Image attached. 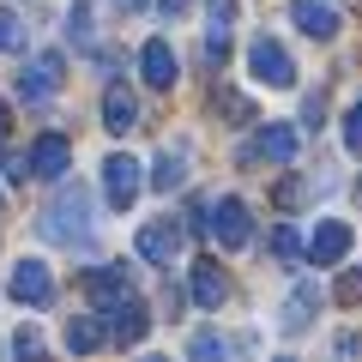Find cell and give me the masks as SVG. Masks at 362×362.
Returning <instances> with one entry per match:
<instances>
[{
  "instance_id": "obj_27",
  "label": "cell",
  "mask_w": 362,
  "mask_h": 362,
  "mask_svg": "<svg viewBox=\"0 0 362 362\" xmlns=\"http://www.w3.org/2000/svg\"><path fill=\"white\" fill-rule=\"evenodd\" d=\"M194 356H223V338H211V332H199V338H194Z\"/></svg>"
},
{
  "instance_id": "obj_28",
  "label": "cell",
  "mask_w": 362,
  "mask_h": 362,
  "mask_svg": "<svg viewBox=\"0 0 362 362\" xmlns=\"http://www.w3.org/2000/svg\"><path fill=\"white\" fill-rule=\"evenodd\" d=\"M187 6H194V0H157V13H163V18H181Z\"/></svg>"
},
{
  "instance_id": "obj_8",
  "label": "cell",
  "mask_w": 362,
  "mask_h": 362,
  "mask_svg": "<svg viewBox=\"0 0 362 362\" xmlns=\"http://www.w3.org/2000/svg\"><path fill=\"white\" fill-rule=\"evenodd\" d=\"M66 163H73V145H66V133H37V145H30V175L61 181Z\"/></svg>"
},
{
  "instance_id": "obj_15",
  "label": "cell",
  "mask_w": 362,
  "mask_h": 362,
  "mask_svg": "<svg viewBox=\"0 0 362 362\" xmlns=\"http://www.w3.org/2000/svg\"><path fill=\"white\" fill-rule=\"evenodd\" d=\"M223 296H230L223 266H218V259H199V266H194V302H199V308H223Z\"/></svg>"
},
{
  "instance_id": "obj_18",
  "label": "cell",
  "mask_w": 362,
  "mask_h": 362,
  "mask_svg": "<svg viewBox=\"0 0 362 362\" xmlns=\"http://www.w3.org/2000/svg\"><path fill=\"white\" fill-rule=\"evenodd\" d=\"M97 344H103V320H97V314H78V320L66 326V350L85 356V350H97Z\"/></svg>"
},
{
  "instance_id": "obj_26",
  "label": "cell",
  "mask_w": 362,
  "mask_h": 362,
  "mask_svg": "<svg viewBox=\"0 0 362 362\" xmlns=\"http://www.w3.org/2000/svg\"><path fill=\"white\" fill-rule=\"evenodd\" d=\"M13 350H18V356H30V350H42V332H37V326H25V332L13 338Z\"/></svg>"
},
{
  "instance_id": "obj_20",
  "label": "cell",
  "mask_w": 362,
  "mask_h": 362,
  "mask_svg": "<svg viewBox=\"0 0 362 362\" xmlns=\"http://www.w3.org/2000/svg\"><path fill=\"white\" fill-rule=\"evenodd\" d=\"M302 254V235L290 230V223H278V230H272V259H296Z\"/></svg>"
},
{
  "instance_id": "obj_10",
  "label": "cell",
  "mask_w": 362,
  "mask_h": 362,
  "mask_svg": "<svg viewBox=\"0 0 362 362\" xmlns=\"http://www.w3.org/2000/svg\"><path fill=\"white\" fill-rule=\"evenodd\" d=\"M13 296L25 302V308H42V302L54 296V278H49L42 259H18V266H13Z\"/></svg>"
},
{
  "instance_id": "obj_30",
  "label": "cell",
  "mask_w": 362,
  "mask_h": 362,
  "mask_svg": "<svg viewBox=\"0 0 362 362\" xmlns=\"http://www.w3.org/2000/svg\"><path fill=\"white\" fill-rule=\"evenodd\" d=\"M0 139H6V103H0Z\"/></svg>"
},
{
  "instance_id": "obj_13",
  "label": "cell",
  "mask_w": 362,
  "mask_h": 362,
  "mask_svg": "<svg viewBox=\"0 0 362 362\" xmlns=\"http://www.w3.org/2000/svg\"><path fill=\"white\" fill-rule=\"evenodd\" d=\"M103 127L109 133H133V127H139V103H133L127 85H109L103 90Z\"/></svg>"
},
{
  "instance_id": "obj_6",
  "label": "cell",
  "mask_w": 362,
  "mask_h": 362,
  "mask_svg": "<svg viewBox=\"0 0 362 362\" xmlns=\"http://www.w3.org/2000/svg\"><path fill=\"white\" fill-rule=\"evenodd\" d=\"M290 157H296V127L272 121V127H259V139L242 151V163H290Z\"/></svg>"
},
{
  "instance_id": "obj_29",
  "label": "cell",
  "mask_w": 362,
  "mask_h": 362,
  "mask_svg": "<svg viewBox=\"0 0 362 362\" xmlns=\"http://www.w3.org/2000/svg\"><path fill=\"white\" fill-rule=\"evenodd\" d=\"M115 6H121V13H139V6H145V0H115Z\"/></svg>"
},
{
  "instance_id": "obj_2",
  "label": "cell",
  "mask_w": 362,
  "mask_h": 362,
  "mask_svg": "<svg viewBox=\"0 0 362 362\" xmlns=\"http://www.w3.org/2000/svg\"><path fill=\"white\" fill-rule=\"evenodd\" d=\"M247 66H254L259 85H296V61H290V49L278 37H254V49H247Z\"/></svg>"
},
{
  "instance_id": "obj_11",
  "label": "cell",
  "mask_w": 362,
  "mask_h": 362,
  "mask_svg": "<svg viewBox=\"0 0 362 362\" xmlns=\"http://www.w3.org/2000/svg\"><path fill=\"white\" fill-rule=\"evenodd\" d=\"M54 85H61V54H37V61L25 66V78H18V90H25L30 103H49Z\"/></svg>"
},
{
  "instance_id": "obj_1",
  "label": "cell",
  "mask_w": 362,
  "mask_h": 362,
  "mask_svg": "<svg viewBox=\"0 0 362 362\" xmlns=\"http://www.w3.org/2000/svg\"><path fill=\"white\" fill-rule=\"evenodd\" d=\"M37 230H42V242H54V247H78L90 235V194L85 187H61V199L42 211Z\"/></svg>"
},
{
  "instance_id": "obj_17",
  "label": "cell",
  "mask_w": 362,
  "mask_h": 362,
  "mask_svg": "<svg viewBox=\"0 0 362 362\" xmlns=\"http://www.w3.org/2000/svg\"><path fill=\"white\" fill-rule=\"evenodd\" d=\"M157 187H163V194H175V187H181V181H187V151H181V145H169V151L163 157H157Z\"/></svg>"
},
{
  "instance_id": "obj_3",
  "label": "cell",
  "mask_w": 362,
  "mask_h": 362,
  "mask_svg": "<svg viewBox=\"0 0 362 362\" xmlns=\"http://www.w3.org/2000/svg\"><path fill=\"white\" fill-rule=\"evenodd\" d=\"M206 230H211V242H218V247H247L254 223H247V206H242V199H211Z\"/></svg>"
},
{
  "instance_id": "obj_9",
  "label": "cell",
  "mask_w": 362,
  "mask_h": 362,
  "mask_svg": "<svg viewBox=\"0 0 362 362\" xmlns=\"http://www.w3.org/2000/svg\"><path fill=\"white\" fill-rule=\"evenodd\" d=\"M109 332H115V344H139L145 332H151V314H145V302L139 296H121V302H109Z\"/></svg>"
},
{
  "instance_id": "obj_5",
  "label": "cell",
  "mask_w": 362,
  "mask_h": 362,
  "mask_svg": "<svg viewBox=\"0 0 362 362\" xmlns=\"http://www.w3.org/2000/svg\"><path fill=\"white\" fill-rule=\"evenodd\" d=\"M181 254V218H157L139 230V259H151V266H175Z\"/></svg>"
},
{
  "instance_id": "obj_22",
  "label": "cell",
  "mask_w": 362,
  "mask_h": 362,
  "mask_svg": "<svg viewBox=\"0 0 362 362\" xmlns=\"http://www.w3.org/2000/svg\"><path fill=\"white\" fill-rule=\"evenodd\" d=\"M18 42H25V25H18L13 13H0V54H6V49H18Z\"/></svg>"
},
{
  "instance_id": "obj_4",
  "label": "cell",
  "mask_w": 362,
  "mask_h": 362,
  "mask_svg": "<svg viewBox=\"0 0 362 362\" xmlns=\"http://www.w3.org/2000/svg\"><path fill=\"white\" fill-rule=\"evenodd\" d=\"M103 187H109V206H115V211H133V199H139L145 175H139V163H133L127 151H115V157L103 163Z\"/></svg>"
},
{
  "instance_id": "obj_7",
  "label": "cell",
  "mask_w": 362,
  "mask_h": 362,
  "mask_svg": "<svg viewBox=\"0 0 362 362\" xmlns=\"http://www.w3.org/2000/svg\"><path fill=\"white\" fill-rule=\"evenodd\" d=\"M85 296H90V308H109V302L133 296V272L127 266H90L85 272Z\"/></svg>"
},
{
  "instance_id": "obj_23",
  "label": "cell",
  "mask_w": 362,
  "mask_h": 362,
  "mask_svg": "<svg viewBox=\"0 0 362 362\" xmlns=\"http://www.w3.org/2000/svg\"><path fill=\"white\" fill-rule=\"evenodd\" d=\"M66 37H73V42H90V13H85V6L66 13Z\"/></svg>"
},
{
  "instance_id": "obj_19",
  "label": "cell",
  "mask_w": 362,
  "mask_h": 362,
  "mask_svg": "<svg viewBox=\"0 0 362 362\" xmlns=\"http://www.w3.org/2000/svg\"><path fill=\"white\" fill-rule=\"evenodd\" d=\"M314 302H320V290H314V284H296V296H290V308H284V326H290V332H302V326L314 320Z\"/></svg>"
},
{
  "instance_id": "obj_21",
  "label": "cell",
  "mask_w": 362,
  "mask_h": 362,
  "mask_svg": "<svg viewBox=\"0 0 362 362\" xmlns=\"http://www.w3.org/2000/svg\"><path fill=\"white\" fill-rule=\"evenodd\" d=\"M206 54H211V61H223V54H230V18H211V30H206Z\"/></svg>"
},
{
  "instance_id": "obj_25",
  "label": "cell",
  "mask_w": 362,
  "mask_h": 362,
  "mask_svg": "<svg viewBox=\"0 0 362 362\" xmlns=\"http://www.w3.org/2000/svg\"><path fill=\"white\" fill-rule=\"evenodd\" d=\"M338 302H362V266L338 278Z\"/></svg>"
},
{
  "instance_id": "obj_24",
  "label": "cell",
  "mask_w": 362,
  "mask_h": 362,
  "mask_svg": "<svg viewBox=\"0 0 362 362\" xmlns=\"http://www.w3.org/2000/svg\"><path fill=\"white\" fill-rule=\"evenodd\" d=\"M344 145H350V151L362 157V103H356V109L344 115Z\"/></svg>"
},
{
  "instance_id": "obj_14",
  "label": "cell",
  "mask_w": 362,
  "mask_h": 362,
  "mask_svg": "<svg viewBox=\"0 0 362 362\" xmlns=\"http://www.w3.org/2000/svg\"><path fill=\"white\" fill-rule=\"evenodd\" d=\"M290 18H296V25L308 30V37H320V42L332 37L338 25H344V18H338L332 6H326V0H290Z\"/></svg>"
},
{
  "instance_id": "obj_12",
  "label": "cell",
  "mask_w": 362,
  "mask_h": 362,
  "mask_svg": "<svg viewBox=\"0 0 362 362\" xmlns=\"http://www.w3.org/2000/svg\"><path fill=\"white\" fill-rule=\"evenodd\" d=\"M139 66H145V85H157V90L175 85V49H169L163 37H151V42L139 49Z\"/></svg>"
},
{
  "instance_id": "obj_16",
  "label": "cell",
  "mask_w": 362,
  "mask_h": 362,
  "mask_svg": "<svg viewBox=\"0 0 362 362\" xmlns=\"http://www.w3.org/2000/svg\"><path fill=\"white\" fill-rule=\"evenodd\" d=\"M308 254L320 259V266H338V259L350 254V230H344V223H320L314 242H308Z\"/></svg>"
}]
</instances>
